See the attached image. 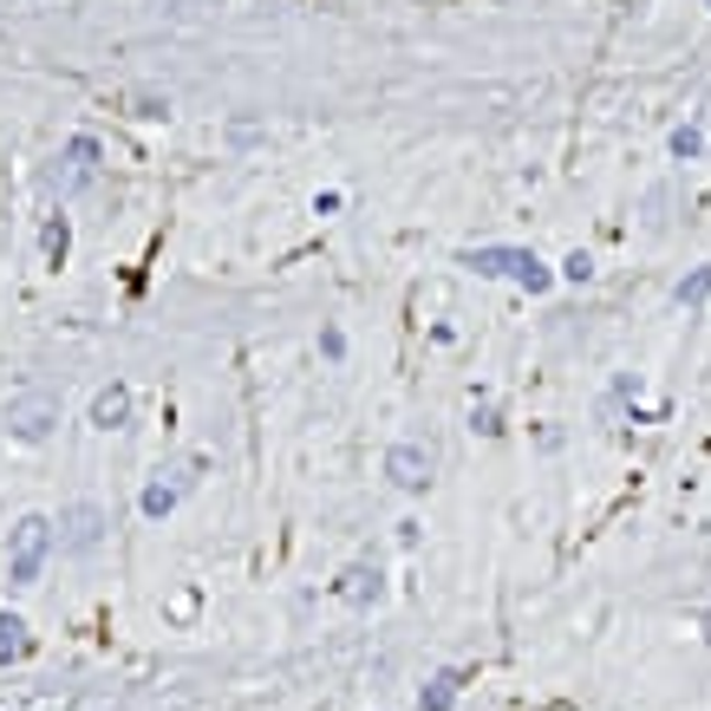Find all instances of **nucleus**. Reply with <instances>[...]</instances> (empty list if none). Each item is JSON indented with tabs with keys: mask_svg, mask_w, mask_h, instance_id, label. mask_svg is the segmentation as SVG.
Returning <instances> with one entry per match:
<instances>
[{
	"mask_svg": "<svg viewBox=\"0 0 711 711\" xmlns=\"http://www.w3.org/2000/svg\"><path fill=\"white\" fill-rule=\"evenodd\" d=\"M105 542V509L98 502H72L66 516H60V549L66 555H92Z\"/></svg>",
	"mask_w": 711,
	"mask_h": 711,
	"instance_id": "6",
	"label": "nucleus"
},
{
	"mask_svg": "<svg viewBox=\"0 0 711 711\" xmlns=\"http://www.w3.org/2000/svg\"><path fill=\"white\" fill-rule=\"evenodd\" d=\"M562 275H569V282H587V275H594V262H587V255H581V248H574L569 262H562Z\"/></svg>",
	"mask_w": 711,
	"mask_h": 711,
	"instance_id": "15",
	"label": "nucleus"
},
{
	"mask_svg": "<svg viewBox=\"0 0 711 711\" xmlns=\"http://www.w3.org/2000/svg\"><path fill=\"white\" fill-rule=\"evenodd\" d=\"M53 425H60V399H53V392H20V399L7 405V431H13L20 444L53 437Z\"/></svg>",
	"mask_w": 711,
	"mask_h": 711,
	"instance_id": "5",
	"label": "nucleus"
},
{
	"mask_svg": "<svg viewBox=\"0 0 711 711\" xmlns=\"http://www.w3.org/2000/svg\"><path fill=\"white\" fill-rule=\"evenodd\" d=\"M197 470H203V464H177V470H163V477H157V484H150V490L138 497V509L150 516V522H163V516H170L177 502L197 490Z\"/></svg>",
	"mask_w": 711,
	"mask_h": 711,
	"instance_id": "7",
	"label": "nucleus"
},
{
	"mask_svg": "<svg viewBox=\"0 0 711 711\" xmlns=\"http://www.w3.org/2000/svg\"><path fill=\"white\" fill-rule=\"evenodd\" d=\"M470 268H477V275H509V282H522L529 294H542V287L555 282L529 248H477V255H470Z\"/></svg>",
	"mask_w": 711,
	"mask_h": 711,
	"instance_id": "3",
	"label": "nucleus"
},
{
	"mask_svg": "<svg viewBox=\"0 0 711 711\" xmlns=\"http://www.w3.org/2000/svg\"><path fill=\"white\" fill-rule=\"evenodd\" d=\"M457 686H464L457 672H437V679H431L425 692H418V711H450V699H457Z\"/></svg>",
	"mask_w": 711,
	"mask_h": 711,
	"instance_id": "11",
	"label": "nucleus"
},
{
	"mask_svg": "<svg viewBox=\"0 0 711 711\" xmlns=\"http://www.w3.org/2000/svg\"><path fill=\"white\" fill-rule=\"evenodd\" d=\"M53 542H60V529L46 522V516H20L13 522V542H7V574L26 587V581H40L46 569V555H53Z\"/></svg>",
	"mask_w": 711,
	"mask_h": 711,
	"instance_id": "1",
	"label": "nucleus"
},
{
	"mask_svg": "<svg viewBox=\"0 0 711 711\" xmlns=\"http://www.w3.org/2000/svg\"><path fill=\"white\" fill-rule=\"evenodd\" d=\"M699 627H705V640H711V614H705V620H699Z\"/></svg>",
	"mask_w": 711,
	"mask_h": 711,
	"instance_id": "17",
	"label": "nucleus"
},
{
	"mask_svg": "<svg viewBox=\"0 0 711 711\" xmlns=\"http://www.w3.org/2000/svg\"><path fill=\"white\" fill-rule=\"evenodd\" d=\"M705 300H711V268H692L679 282V307H705Z\"/></svg>",
	"mask_w": 711,
	"mask_h": 711,
	"instance_id": "12",
	"label": "nucleus"
},
{
	"mask_svg": "<svg viewBox=\"0 0 711 711\" xmlns=\"http://www.w3.org/2000/svg\"><path fill=\"white\" fill-rule=\"evenodd\" d=\"M125 418H131V385H118V379H112V385L92 399V425H98V431H118Z\"/></svg>",
	"mask_w": 711,
	"mask_h": 711,
	"instance_id": "8",
	"label": "nucleus"
},
{
	"mask_svg": "<svg viewBox=\"0 0 711 711\" xmlns=\"http://www.w3.org/2000/svg\"><path fill=\"white\" fill-rule=\"evenodd\" d=\"M26 652H33L26 620H20V614H0V666H13V659H26Z\"/></svg>",
	"mask_w": 711,
	"mask_h": 711,
	"instance_id": "10",
	"label": "nucleus"
},
{
	"mask_svg": "<svg viewBox=\"0 0 711 711\" xmlns=\"http://www.w3.org/2000/svg\"><path fill=\"white\" fill-rule=\"evenodd\" d=\"M385 477H392L399 490H425L431 477H437V450H431L425 437H399V444L385 450Z\"/></svg>",
	"mask_w": 711,
	"mask_h": 711,
	"instance_id": "4",
	"label": "nucleus"
},
{
	"mask_svg": "<svg viewBox=\"0 0 711 711\" xmlns=\"http://www.w3.org/2000/svg\"><path fill=\"white\" fill-rule=\"evenodd\" d=\"M66 248H72V229H66V222H46V255H53V262H66Z\"/></svg>",
	"mask_w": 711,
	"mask_h": 711,
	"instance_id": "14",
	"label": "nucleus"
},
{
	"mask_svg": "<svg viewBox=\"0 0 711 711\" xmlns=\"http://www.w3.org/2000/svg\"><path fill=\"white\" fill-rule=\"evenodd\" d=\"M699 150H705L699 125H679V131H672V157H699Z\"/></svg>",
	"mask_w": 711,
	"mask_h": 711,
	"instance_id": "13",
	"label": "nucleus"
},
{
	"mask_svg": "<svg viewBox=\"0 0 711 711\" xmlns=\"http://www.w3.org/2000/svg\"><path fill=\"white\" fill-rule=\"evenodd\" d=\"M385 594V581H379V569H347L340 574V601H353V607H365V601H379Z\"/></svg>",
	"mask_w": 711,
	"mask_h": 711,
	"instance_id": "9",
	"label": "nucleus"
},
{
	"mask_svg": "<svg viewBox=\"0 0 711 711\" xmlns=\"http://www.w3.org/2000/svg\"><path fill=\"white\" fill-rule=\"evenodd\" d=\"M85 183H98V144L92 138H72L60 157H53V170H46V190L66 203V197H78Z\"/></svg>",
	"mask_w": 711,
	"mask_h": 711,
	"instance_id": "2",
	"label": "nucleus"
},
{
	"mask_svg": "<svg viewBox=\"0 0 711 711\" xmlns=\"http://www.w3.org/2000/svg\"><path fill=\"white\" fill-rule=\"evenodd\" d=\"M163 7H170V13H210L215 0H163Z\"/></svg>",
	"mask_w": 711,
	"mask_h": 711,
	"instance_id": "16",
	"label": "nucleus"
}]
</instances>
